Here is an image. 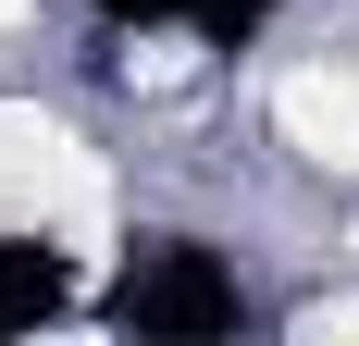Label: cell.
I'll return each instance as SVG.
<instances>
[{
    "label": "cell",
    "mask_w": 359,
    "mask_h": 346,
    "mask_svg": "<svg viewBox=\"0 0 359 346\" xmlns=\"http://www.w3.org/2000/svg\"><path fill=\"white\" fill-rule=\"evenodd\" d=\"M0 235H62L74 260H100L111 235V173L37 99H0Z\"/></svg>",
    "instance_id": "obj_1"
},
{
    "label": "cell",
    "mask_w": 359,
    "mask_h": 346,
    "mask_svg": "<svg viewBox=\"0 0 359 346\" xmlns=\"http://www.w3.org/2000/svg\"><path fill=\"white\" fill-rule=\"evenodd\" d=\"M273 124H285V148H297V161L359 173V74H334V62L285 74V87H273Z\"/></svg>",
    "instance_id": "obj_2"
},
{
    "label": "cell",
    "mask_w": 359,
    "mask_h": 346,
    "mask_svg": "<svg viewBox=\"0 0 359 346\" xmlns=\"http://www.w3.org/2000/svg\"><path fill=\"white\" fill-rule=\"evenodd\" d=\"M124 74H137V87H186V74H198V50H186V37H149Z\"/></svg>",
    "instance_id": "obj_3"
},
{
    "label": "cell",
    "mask_w": 359,
    "mask_h": 346,
    "mask_svg": "<svg viewBox=\"0 0 359 346\" xmlns=\"http://www.w3.org/2000/svg\"><path fill=\"white\" fill-rule=\"evenodd\" d=\"M310 334H359V297H323V310H310Z\"/></svg>",
    "instance_id": "obj_4"
},
{
    "label": "cell",
    "mask_w": 359,
    "mask_h": 346,
    "mask_svg": "<svg viewBox=\"0 0 359 346\" xmlns=\"http://www.w3.org/2000/svg\"><path fill=\"white\" fill-rule=\"evenodd\" d=\"M0 25H25V0H0Z\"/></svg>",
    "instance_id": "obj_5"
}]
</instances>
